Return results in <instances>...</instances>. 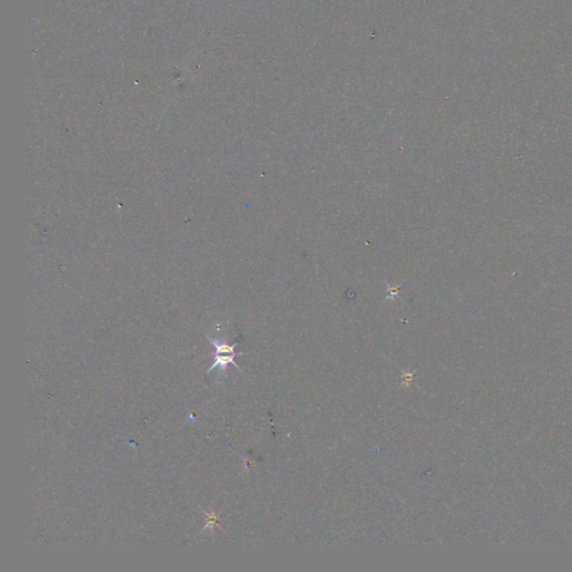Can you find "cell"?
<instances>
[{
    "label": "cell",
    "mask_w": 572,
    "mask_h": 572,
    "mask_svg": "<svg viewBox=\"0 0 572 572\" xmlns=\"http://www.w3.org/2000/svg\"><path fill=\"white\" fill-rule=\"evenodd\" d=\"M209 339L210 343L215 348V361L212 363V367L208 369L207 373L214 370L216 368H219L222 373L225 375L227 370L228 365H233L236 369L241 371L239 365L235 363L236 355H243V353H236L235 348L237 347V343H234L233 345H227L225 342L217 341V340Z\"/></svg>",
    "instance_id": "1"
},
{
    "label": "cell",
    "mask_w": 572,
    "mask_h": 572,
    "mask_svg": "<svg viewBox=\"0 0 572 572\" xmlns=\"http://www.w3.org/2000/svg\"><path fill=\"white\" fill-rule=\"evenodd\" d=\"M202 512L205 513L206 514V524L205 528L202 529V532L204 531H210V534H214L215 532V526H218V521H219V516H218V513H215V511H212V512H207V511L204 510L202 509Z\"/></svg>",
    "instance_id": "2"
}]
</instances>
